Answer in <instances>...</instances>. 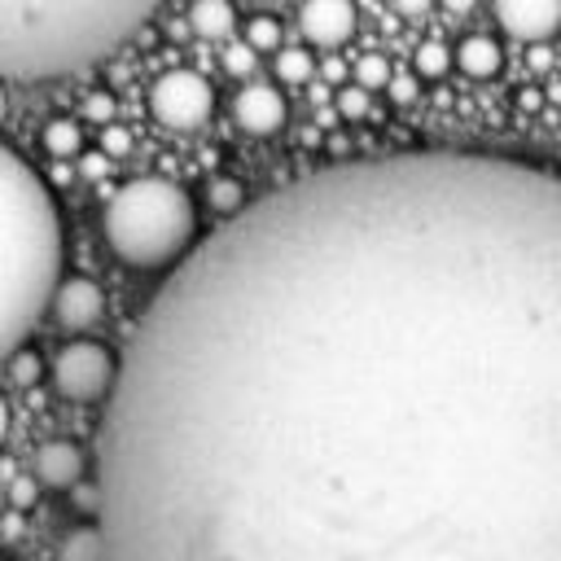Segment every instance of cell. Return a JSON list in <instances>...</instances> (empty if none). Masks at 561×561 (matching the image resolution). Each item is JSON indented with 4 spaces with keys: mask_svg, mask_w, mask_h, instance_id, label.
<instances>
[{
    "mask_svg": "<svg viewBox=\"0 0 561 561\" xmlns=\"http://www.w3.org/2000/svg\"><path fill=\"white\" fill-rule=\"evenodd\" d=\"M57 561H110V543H105V530L83 522L75 530L61 535L57 543Z\"/></svg>",
    "mask_w": 561,
    "mask_h": 561,
    "instance_id": "4fadbf2b",
    "label": "cell"
},
{
    "mask_svg": "<svg viewBox=\"0 0 561 561\" xmlns=\"http://www.w3.org/2000/svg\"><path fill=\"white\" fill-rule=\"evenodd\" d=\"M254 66H259V48L241 35V39H232L228 48H224V70L232 75V79H245V75H254Z\"/></svg>",
    "mask_w": 561,
    "mask_h": 561,
    "instance_id": "44dd1931",
    "label": "cell"
},
{
    "mask_svg": "<svg viewBox=\"0 0 561 561\" xmlns=\"http://www.w3.org/2000/svg\"><path fill=\"white\" fill-rule=\"evenodd\" d=\"M75 162H79V175H83V180H96V175H105V171L114 167V158H110L105 149H83Z\"/></svg>",
    "mask_w": 561,
    "mask_h": 561,
    "instance_id": "484cf974",
    "label": "cell"
},
{
    "mask_svg": "<svg viewBox=\"0 0 561 561\" xmlns=\"http://www.w3.org/2000/svg\"><path fill=\"white\" fill-rule=\"evenodd\" d=\"M101 149H105L114 162L127 158V153H131V131H127L123 123H105V127H101Z\"/></svg>",
    "mask_w": 561,
    "mask_h": 561,
    "instance_id": "cb8c5ba5",
    "label": "cell"
},
{
    "mask_svg": "<svg viewBox=\"0 0 561 561\" xmlns=\"http://www.w3.org/2000/svg\"><path fill=\"white\" fill-rule=\"evenodd\" d=\"M149 114L171 131H197L215 114V88L197 70H167L149 88Z\"/></svg>",
    "mask_w": 561,
    "mask_h": 561,
    "instance_id": "8992f818",
    "label": "cell"
},
{
    "mask_svg": "<svg viewBox=\"0 0 561 561\" xmlns=\"http://www.w3.org/2000/svg\"><path fill=\"white\" fill-rule=\"evenodd\" d=\"M188 26H193V35H202V39H228L232 26H237V13H232L228 0H193Z\"/></svg>",
    "mask_w": 561,
    "mask_h": 561,
    "instance_id": "5bb4252c",
    "label": "cell"
},
{
    "mask_svg": "<svg viewBox=\"0 0 561 561\" xmlns=\"http://www.w3.org/2000/svg\"><path fill=\"white\" fill-rule=\"evenodd\" d=\"M0 535H4V543H13V539L22 535V508H13V504H9V513H4V526H0Z\"/></svg>",
    "mask_w": 561,
    "mask_h": 561,
    "instance_id": "f1b7e54d",
    "label": "cell"
},
{
    "mask_svg": "<svg viewBox=\"0 0 561 561\" xmlns=\"http://www.w3.org/2000/svg\"><path fill=\"white\" fill-rule=\"evenodd\" d=\"M355 83H364L368 92L386 88V83H390V61H386L381 53H364V57L355 61Z\"/></svg>",
    "mask_w": 561,
    "mask_h": 561,
    "instance_id": "603a6c76",
    "label": "cell"
},
{
    "mask_svg": "<svg viewBox=\"0 0 561 561\" xmlns=\"http://www.w3.org/2000/svg\"><path fill=\"white\" fill-rule=\"evenodd\" d=\"M96 469L110 561H561V167L254 197L140 311Z\"/></svg>",
    "mask_w": 561,
    "mask_h": 561,
    "instance_id": "6da1fadb",
    "label": "cell"
},
{
    "mask_svg": "<svg viewBox=\"0 0 561 561\" xmlns=\"http://www.w3.org/2000/svg\"><path fill=\"white\" fill-rule=\"evenodd\" d=\"M118 373H123V359H114L110 346L92 342V337H79V342H66L53 364H48V377H53V390L70 403H101L114 394L118 386Z\"/></svg>",
    "mask_w": 561,
    "mask_h": 561,
    "instance_id": "5b68a950",
    "label": "cell"
},
{
    "mask_svg": "<svg viewBox=\"0 0 561 561\" xmlns=\"http://www.w3.org/2000/svg\"><path fill=\"white\" fill-rule=\"evenodd\" d=\"M206 206H210L219 219H232V215H241L250 202H245L241 180H232V175H210V180H206Z\"/></svg>",
    "mask_w": 561,
    "mask_h": 561,
    "instance_id": "2e32d148",
    "label": "cell"
},
{
    "mask_svg": "<svg viewBox=\"0 0 561 561\" xmlns=\"http://www.w3.org/2000/svg\"><path fill=\"white\" fill-rule=\"evenodd\" d=\"M438 4H443L447 13H456V18H465V13H469V9L478 4V0H438Z\"/></svg>",
    "mask_w": 561,
    "mask_h": 561,
    "instance_id": "1f68e13d",
    "label": "cell"
},
{
    "mask_svg": "<svg viewBox=\"0 0 561 561\" xmlns=\"http://www.w3.org/2000/svg\"><path fill=\"white\" fill-rule=\"evenodd\" d=\"M39 140H44L48 158H70V162H75V158L83 153V127H79L75 118H66V114H61V118H48Z\"/></svg>",
    "mask_w": 561,
    "mask_h": 561,
    "instance_id": "9a60e30c",
    "label": "cell"
},
{
    "mask_svg": "<svg viewBox=\"0 0 561 561\" xmlns=\"http://www.w3.org/2000/svg\"><path fill=\"white\" fill-rule=\"evenodd\" d=\"M35 482H39L35 473H31V478H9V504H13V508H26V504L35 500Z\"/></svg>",
    "mask_w": 561,
    "mask_h": 561,
    "instance_id": "83f0119b",
    "label": "cell"
},
{
    "mask_svg": "<svg viewBox=\"0 0 561 561\" xmlns=\"http://www.w3.org/2000/svg\"><path fill=\"white\" fill-rule=\"evenodd\" d=\"M272 70H276V79H280L285 88H302V83L316 79V57H311L307 48H280V53L272 57Z\"/></svg>",
    "mask_w": 561,
    "mask_h": 561,
    "instance_id": "e0dca14e",
    "label": "cell"
},
{
    "mask_svg": "<svg viewBox=\"0 0 561 561\" xmlns=\"http://www.w3.org/2000/svg\"><path fill=\"white\" fill-rule=\"evenodd\" d=\"M451 61H456V48H447L443 39H425L416 48V57H412V66H416L421 79H443L451 70Z\"/></svg>",
    "mask_w": 561,
    "mask_h": 561,
    "instance_id": "ac0fdd59",
    "label": "cell"
},
{
    "mask_svg": "<svg viewBox=\"0 0 561 561\" xmlns=\"http://www.w3.org/2000/svg\"><path fill=\"white\" fill-rule=\"evenodd\" d=\"M259 4H302V0H259Z\"/></svg>",
    "mask_w": 561,
    "mask_h": 561,
    "instance_id": "d6a6232c",
    "label": "cell"
},
{
    "mask_svg": "<svg viewBox=\"0 0 561 561\" xmlns=\"http://www.w3.org/2000/svg\"><path fill=\"white\" fill-rule=\"evenodd\" d=\"M298 31L316 48H342L355 35V4L351 0H302Z\"/></svg>",
    "mask_w": 561,
    "mask_h": 561,
    "instance_id": "9c48e42d",
    "label": "cell"
},
{
    "mask_svg": "<svg viewBox=\"0 0 561 561\" xmlns=\"http://www.w3.org/2000/svg\"><path fill=\"white\" fill-rule=\"evenodd\" d=\"M61 285V215L35 167L0 153V351L26 346Z\"/></svg>",
    "mask_w": 561,
    "mask_h": 561,
    "instance_id": "3957f363",
    "label": "cell"
},
{
    "mask_svg": "<svg viewBox=\"0 0 561 561\" xmlns=\"http://www.w3.org/2000/svg\"><path fill=\"white\" fill-rule=\"evenodd\" d=\"M390 4H394V13H403V18H425L434 0H390Z\"/></svg>",
    "mask_w": 561,
    "mask_h": 561,
    "instance_id": "f546056e",
    "label": "cell"
},
{
    "mask_svg": "<svg viewBox=\"0 0 561 561\" xmlns=\"http://www.w3.org/2000/svg\"><path fill=\"white\" fill-rule=\"evenodd\" d=\"M504 35L522 44H543L561 31V0H491Z\"/></svg>",
    "mask_w": 561,
    "mask_h": 561,
    "instance_id": "52a82bcc",
    "label": "cell"
},
{
    "mask_svg": "<svg viewBox=\"0 0 561 561\" xmlns=\"http://www.w3.org/2000/svg\"><path fill=\"white\" fill-rule=\"evenodd\" d=\"M162 0H0V75L48 83L123 48Z\"/></svg>",
    "mask_w": 561,
    "mask_h": 561,
    "instance_id": "7a4b0ae2",
    "label": "cell"
},
{
    "mask_svg": "<svg viewBox=\"0 0 561 561\" xmlns=\"http://www.w3.org/2000/svg\"><path fill=\"white\" fill-rule=\"evenodd\" d=\"M101 316H105V294H101L96 280L70 276V280L57 285V294H53V320H57L66 333H88Z\"/></svg>",
    "mask_w": 561,
    "mask_h": 561,
    "instance_id": "30bf717a",
    "label": "cell"
},
{
    "mask_svg": "<svg viewBox=\"0 0 561 561\" xmlns=\"http://www.w3.org/2000/svg\"><path fill=\"white\" fill-rule=\"evenodd\" d=\"M245 39H250L259 53H280V48H285V44H280V18H267V13L245 18Z\"/></svg>",
    "mask_w": 561,
    "mask_h": 561,
    "instance_id": "ffe728a7",
    "label": "cell"
},
{
    "mask_svg": "<svg viewBox=\"0 0 561 561\" xmlns=\"http://www.w3.org/2000/svg\"><path fill=\"white\" fill-rule=\"evenodd\" d=\"M539 105H543V92H539V88H522V92H517V110H522V114H535Z\"/></svg>",
    "mask_w": 561,
    "mask_h": 561,
    "instance_id": "4dcf8cb0",
    "label": "cell"
},
{
    "mask_svg": "<svg viewBox=\"0 0 561 561\" xmlns=\"http://www.w3.org/2000/svg\"><path fill=\"white\" fill-rule=\"evenodd\" d=\"M232 118L245 136H276L289 118V105L272 83H245L232 96Z\"/></svg>",
    "mask_w": 561,
    "mask_h": 561,
    "instance_id": "ba28073f",
    "label": "cell"
},
{
    "mask_svg": "<svg viewBox=\"0 0 561 561\" xmlns=\"http://www.w3.org/2000/svg\"><path fill=\"white\" fill-rule=\"evenodd\" d=\"M83 114H88L92 123H101V127L114 123V96H110V92H92L88 105H83Z\"/></svg>",
    "mask_w": 561,
    "mask_h": 561,
    "instance_id": "4316f807",
    "label": "cell"
},
{
    "mask_svg": "<svg viewBox=\"0 0 561 561\" xmlns=\"http://www.w3.org/2000/svg\"><path fill=\"white\" fill-rule=\"evenodd\" d=\"M386 96H390L394 105H412V101L421 96V75H390Z\"/></svg>",
    "mask_w": 561,
    "mask_h": 561,
    "instance_id": "d4e9b609",
    "label": "cell"
},
{
    "mask_svg": "<svg viewBox=\"0 0 561 561\" xmlns=\"http://www.w3.org/2000/svg\"><path fill=\"white\" fill-rule=\"evenodd\" d=\"M456 70L465 79H495L504 70V48L491 35H465L456 44Z\"/></svg>",
    "mask_w": 561,
    "mask_h": 561,
    "instance_id": "7c38bea8",
    "label": "cell"
},
{
    "mask_svg": "<svg viewBox=\"0 0 561 561\" xmlns=\"http://www.w3.org/2000/svg\"><path fill=\"white\" fill-rule=\"evenodd\" d=\"M83 469H88V456L75 438H48L35 451V478L48 491H75L83 482Z\"/></svg>",
    "mask_w": 561,
    "mask_h": 561,
    "instance_id": "8fae6325",
    "label": "cell"
},
{
    "mask_svg": "<svg viewBox=\"0 0 561 561\" xmlns=\"http://www.w3.org/2000/svg\"><path fill=\"white\" fill-rule=\"evenodd\" d=\"M333 105H337V114H342L346 123H359V118L368 114V105H373V92H368L364 83H342Z\"/></svg>",
    "mask_w": 561,
    "mask_h": 561,
    "instance_id": "7402d4cb",
    "label": "cell"
},
{
    "mask_svg": "<svg viewBox=\"0 0 561 561\" xmlns=\"http://www.w3.org/2000/svg\"><path fill=\"white\" fill-rule=\"evenodd\" d=\"M101 232L114 259H123L127 267H171L193 250L197 206L175 180L140 175L105 202Z\"/></svg>",
    "mask_w": 561,
    "mask_h": 561,
    "instance_id": "277c9868",
    "label": "cell"
},
{
    "mask_svg": "<svg viewBox=\"0 0 561 561\" xmlns=\"http://www.w3.org/2000/svg\"><path fill=\"white\" fill-rule=\"evenodd\" d=\"M4 368H9V381H13V386H35V381L48 373L35 346H18V351H9V355H4Z\"/></svg>",
    "mask_w": 561,
    "mask_h": 561,
    "instance_id": "d6986e66",
    "label": "cell"
}]
</instances>
